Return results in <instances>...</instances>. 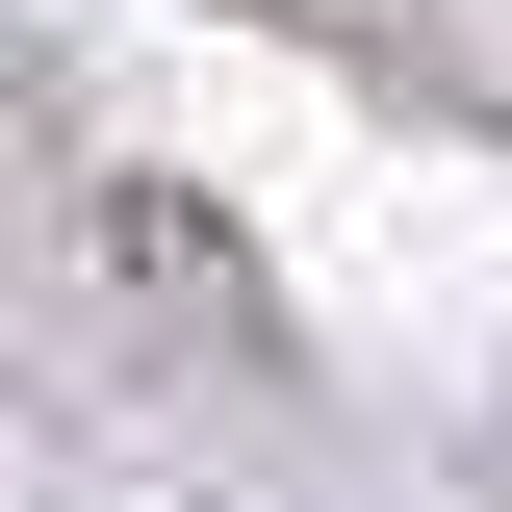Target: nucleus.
<instances>
[{
    "mask_svg": "<svg viewBox=\"0 0 512 512\" xmlns=\"http://www.w3.org/2000/svg\"><path fill=\"white\" fill-rule=\"evenodd\" d=\"M77 282H103L154 359H231V384H282V282H256V231H231L205 180H128V154H103V180H77Z\"/></svg>",
    "mask_w": 512,
    "mask_h": 512,
    "instance_id": "obj_1",
    "label": "nucleus"
}]
</instances>
